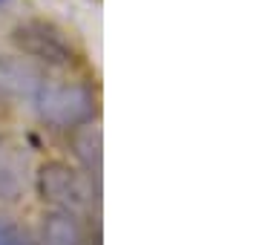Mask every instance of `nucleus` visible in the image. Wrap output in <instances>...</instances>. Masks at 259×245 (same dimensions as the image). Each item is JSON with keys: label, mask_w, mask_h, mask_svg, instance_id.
I'll list each match as a JSON object with an SVG mask.
<instances>
[{"label": "nucleus", "mask_w": 259, "mask_h": 245, "mask_svg": "<svg viewBox=\"0 0 259 245\" xmlns=\"http://www.w3.org/2000/svg\"><path fill=\"white\" fill-rule=\"evenodd\" d=\"M35 104L37 115L61 130H78L95 115V95L83 84H47Z\"/></svg>", "instance_id": "f257e3e1"}, {"label": "nucleus", "mask_w": 259, "mask_h": 245, "mask_svg": "<svg viewBox=\"0 0 259 245\" xmlns=\"http://www.w3.org/2000/svg\"><path fill=\"white\" fill-rule=\"evenodd\" d=\"M12 40L18 44L29 55V61L35 58L47 66H72L75 64V47L66 38V32L52 20L32 18L15 26Z\"/></svg>", "instance_id": "f03ea898"}, {"label": "nucleus", "mask_w": 259, "mask_h": 245, "mask_svg": "<svg viewBox=\"0 0 259 245\" xmlns=\"http://www.w3.org/2000/svg\"><path fill=\"white\" fill-rule=\"evenodd\" d=\"M37 190L49 205L64 214H78L93 199V182L64 161H47L37 170Z\"/></svg>", "instance_id": "7ed1b4c3"}, {"label": "nucleus", "mask_w": 259, "mask_h": 245, "mask_svg": "<svg viewBox=\"0 0 259 245\" xmlns=\"http://www.w3.org/2000/svg\"><path fill=\"white\" fill-rule=\"evenodd\" d=\"M47 87L44 69L20 55H0V98L6 101H35Z\"/></svg>", "instance_id": "20e7f679"}, {"label": "nucleus", "mask_w": 259, "mask_h": 245, "mask_svg": "<svg viewBox=\"0 0 259 245\" xmlns=\"http://www.w3.org/2000/svg\"><path fill=\"white\" fill-rule=\"evenodd\" d=\"M26 147L0 139V199H18L26 185Z\"/></svg>", "instance_id": "39448f33"}, {"label": "nucleus", "mask_w": 259, "mask_h": 245, "mask_svg": "<svg viewBox=\"0 0 259 245\" xmlns=\"http://www.w3.org/2000/svg\"><path fill=\"white\" fill-rule=\"evenodd\" d=\"M72 147H75V156L81 159L83 170L90 173V182H95V190L101 185V170H104V144H101V130L98 127H90L83 124L78 127L72 139Z\"/></svg>", "instance_id": "423d86ee"}, {"label": "nucleus", "mask_w": 259, "mask_h": 245, "mask_svg": "<svg viewBox=\"0 0 259 245\" xmlns=\"http://www.w3.org/2000/svg\"><path fill=\"white\" fill-rule=\"evenodd\" d=\"M35 245H81V228H78L72 214L52 211L44 217L40 239Z\"/></svg>", "instance_id": "0eeeda50"}, {"label": "nucleus", "mask_w": 259, "mask_h": 245, "mask_svg": "<svg viewBox=\"0 0 259 245\" xmlns=\"http://www.w3.org/2000/svg\"><path fill=\"white\" fill-rule=\"evenodd\" d=\"M0 245H35V239L9 217H0Z\"/></svg>", "instance_id": "6e6552de"}]
</instances>
